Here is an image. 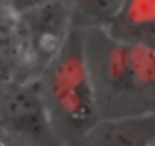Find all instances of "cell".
<instances>
[{"mask_svg": "<svg viewBox=\"0 0 155 146\" xmlns=\"http://www.w3.org/2000/svg\"><path fill=\"white\" fill-rule=\"evenodd\" d=\"M37 84L56 143L79 144L101 119L79 28H71L58 55L37 78Z\"/></svg>", "mask_w": 155, "mask_h": 146, "instance_id": "obj_2", "label": "cell"}, {"mask_svg": "<svg viewBox=\"0 0 155 146\" xmlns=\"http://www.w3.org/2000/svg\"><path fill=\"white\" fill-rule=\"evenodd\" d=\"M81 31L99 117L155 111V52L119 41L102 28Z\"/></svg>", "mask_w": 155, "mask_h": 146, "instance_id": "obj_1", "label": "cell"}, {"mask_svg": "<svg viewBox=\"0 0 155 146\" xmlns=\"http://www.w3.org/2000/svg\"><path fill=\"white\" fill-rule=\"evenodd\" d=\"M104 29L119 41L155 52V0H126Z\"/></svg>", "mask_w": 155, "mask_h": 146, "instance_id": "obj_6", "label": "cell"}, {"mask_svg": "<svg viewBox=\"0 0 155 146\" xmlns=\"http://www.w3.org/2000/svg\"><path fill=\"white\" fill-rule=\"evenodd\" d=\"M0 102V131L21 143L58 144L35 81L6 85Z\"/></svg>", "mask_w": 155, "mask_h": 146, "instance_id": "obj_4", "label": "cell"}, {"mask_svg": "<svg viewBox=\"0 0 155 146\" xmlns=\"http://www.w3.org/2000/svg\"><path fill=\"white\" fill-rule=\"evenodd\" d=\"M73 28L67 0H49L18 15L21 46L20 81H35L58 55Z\"/></svg>", "mask_w": 155, "mask_h": 146, "instance_id": "obj_3", "label": "cell"}, {"mask_svg": "<svg viewBox=\"0 0 155 146\" xmlns=\"http://www.w3.org/2000/svg\"><path fill=\"white\" fill-rule=\"evenodd\" d=\"M21 46L18 15L6 5L0 6V88L20 81Z\"/></svg>", "mask_w": 155, "mask_h": 146, "instance_id": "obj_7", "label": "cell"}, {"mask_svg": "<svg viewBox=\"0 0 155 146\" xmlns=\"http://www.w3.org/2000/svg\"><path fill=\"white\" fill-rule=\"evenodd\" d=\"M3 5H6V0H0V6H3Z\"/></svg>", "mask_w": 155, "mask_h": 146, "instance_id": "obj_10", "label": "cell"}, {"mask_svg": "<svg viewBox=\"0 0 155 146\" xmlns=\"http://www.w3.org/2000/svg\"><path fill=\"white\" fill-rule=\"evenodd\" d=\"M49 0H6V6L17 15L47 3Z\"/></svg>", "mask_w": 155, "mask_h": 146, "instance_id": "obj_9", "label": "cell"}, {"mask_svg": "<svg viewBox=\"0 0 155 146\" xmlns=\"http://www.w3.org/2000/svg\"><path fill=\"white\" fill-rule=\"evenodd\" d=\"M73 26L79 29L107 28L126 0H67Z\"/></svg>", "mask_w": 155, "mask_h": 146, "instance_id": "obj_8", "label": "cell"}, {"mask_svg": "<svg viewBox=\"0 0 155 146\" xmlns=\"http://www.w3.org/2000/svg\"><path fill=\"white\" fill-rule=\"evenodd\" d=\"M87 146H144L155 144V111L99 122L84 135Z\"/></svg>", "mask_w": 155, "mask_h": 146, "instance_id": "obj_5", "label": "cell"}]
</instances>
